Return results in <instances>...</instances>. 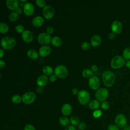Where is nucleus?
Returning <instances> with one entry per match:
<instances>
[{
  "label": "nucleus",
  "instance_id": "obj_6",
  "mask_svg": "<svg viewBox=\"0 0 130 130\" xmlns=\"http://www.w3.org/2000/svg\"><path fill=\"white\" fill-rule=\"evenodd\" d=\"M108 91L106 88H101L98 89L95 93L96 99L101 102L105 101L108 96Z\"/></svg>",
  "mask_w": 130,
  "mask_h": 130
},
{
  "label": "nucleus",
  "instance_id": "obj_9",
  "mask_svg": "<svg viewBox=\"0 0 130 130\" xmlns=\"http://www.w3.org/2000/svg\"><path fill=\"white\" fill-rule=\"evenodd\" d=\"M38 41L42 45H47L51 41L50 35L47 33L42 32L38 36Z\"/></svg>",
  "mask_w": 130,
  "mask_h": 130
},
{
  "label": "nucleus",
  "instance_id": "obj_24",
  "mask_svg": "<svg viewBox=\"0 0 130 130\" xmlns=\"http://www.w3.org/2000/svg\"><path fill=\"white\" fill-rule=\"evenodd\" d=\"M43 73L46 75H52L53 70L51 67L49 66H46L43 67L42 69Z\"/></svg>",
  "mask_w": 130,
  "mask_h": 130
},
{
  "label": "nucleus",
  "instance_id": "obj_41",
  "mask_svg": "<svg viewBox=\"0 0 130 130\" xmlns=\"http://www.w3.org/2000/svg\"><path fill=\"white\" fill-rule=\"evenodd\" d=\"M46 32L49 35H50V34H52L53 32V27H51V26L48 27L47 28V29H46Z\"/></svg>",
  "mask_w": 130,
  "mask_h": 130
},
{
  "label": "nucleus",
  "instance_id": "obj_39",
  "mask_svg": "<svg viewBox=\"0 0 130 130\" xmlns=\"http://www.w3.org/2000/svg\"><path fill=\"white\" fill-rule=\"evenodd\" d=\"M57 76L55 74H52L49 77V81L51 82H55L57 79Z\"/></svg>",
  "mask_w": 130,
  "mask_h": 130
},
{
  "label": "nucleus",
  "instance_id": "obj_25",
  "mask_svg": "<svg viewBox=\"0 0 130 130\" xmlns=\"http://www.w3.org/2000/svg\"><path fill=\"white\" fill-rule=\"evenodd\" d=\"M59 123L62 126H68L69 125V119L65 116H61L59 119Z\"/></svg>",
  "mask_w": 130,
  "mask_h": 130
},
{
  "label": "nucleus",
  "instance_id": "obj_37",
  "mask_svg": "<svg viewBox=\"0 0 130 130\" xmlns=\"http://www.w3.org/2000/svg\"><path fill=\"white\" fill-rule=\"evenodd\" d=\"M108 130H119V127H118L116 125L113 124H111L108 126Z\"/></svg>",
  "mask_w": 130,
  "mask_h": 130
},
{
  "label": "nucleus",
  "instance_id": "obj_38",
  "mask_svg": "<svg viewBox=\"0 0 130 130\" xmlns=\"http://www.w3.org/2000/svg\"><path fill=\"white\" fill-rule=\"evenodd\" d=\"M24 130H36V129L34 126H32L31 124H27L25 126Z\"/></svg>",
  "mask_w": 130,
  "mask_h": 130
},
{
  "label": "nucleus",
  "instance_id": "obj_42",
  "mask_svg": "<svg viewBox=\"0 0 130 130\" xmlns=\"http://www.w3.org/2000/svg\"><path fill=\"white\" fill-rule=\"evenodd\" d=\"M64 130H76V128L73 125H69L66 127Z\"/></svg>",
  "mask_w": 130,
  "mask_h": 130
},
{
  "label": "nucleus",
  "instance_id": "obj_18",
  "mask_svg": "<svg viewBox=\"0 0 130 130\" xmlns=\"http://www.w3.org/2000/svg\"><path fill=\"white\" fill-rule=\"evenodd\" d=\"M44 20L42 17L40 16H37L34 17L32 20V24L36 27L42 26L44 23Z\"/></svg>",
  "mask_w": 130,
  "mask_h": 130
},
{
  "label": "nucleus",
  "instance_id": "obj_19",
  "mask_svg": "<svg viewBox=\"0 0 130 130\" xmlns=\"http://www.w3.org/2000/svg\"><path fill=\"white\" fill-rule=\"evenodd\" d=\"M101 41V37L98 35H95L90 39V44L93 47H97L100 45Z\"/></svg>",
  "mask_w": 130,
  "mask_h": 130
},
{
  "label": "nucleus",
  "instance_id": "obj_15",
  "mask_svg": "<svg viewBox=\"0 0 130 130\" xmlns=\"http://www.w3.org/2000/svg\"><path fill=\"white\" fill-rule=\"evenodd\" d=\"M19 1L17 0H7L6 1L7 7L10 10H16L19 8Z\"/></svg>",
  "mask_w": 130,
  "mask_h": 130
},
{
  "label": "nucleus",
  "instance_id": "obj_43",
  "mask_svg": "<svg viewBox=\"0 0 130 130\" xmlns=\"http://www.w3.org/2000/svg\"><path fill=\"white\" fill-rule=\"evenodd\" d=\"M72 92L73 94H75V95H78V94L79 93V91H78V89L77 88H74L72 89Z\"/></svg>",
  "mask_w": 130,
  "mask_h": 130
},
{
  "label": "nucleus",
  "instance_id": "obj_10",
  "mask_svg": "<svg viewBox=\"0 0 130 130\" xmlns=\"http://www.w3.org/2000/svg\"><path fill=\"white\" fill-rule=\"evenodd\" d=\"M54 15V10L51 6H46L43 9V15L46 19H51Z\"/></svg>",
  "mask_w": 130,
  "mask_h": 130
},
{
  "label": "nucleus",
  "instance_id": "obj_21",
  "mask_svg": "<svg viewBox=\"0 0 130 130\" xmlns=\"http://www.w3.org/2000/svg\"><path fill=\"white\" fill-rule=\"evenodd\" d=\"M27 56L32 59H36L39 57L38 53L34 49H29L27 52Z\"/></svg>",
  "mask_w": 130,
  "mask_h": 130
},
{
  "label": "nucleus",
  "instance_id": "obj_49",
  "mask_svg": "<svg viewBox=\"0 0 130 130\" xmlns=\"http://www.w3.org/2000/svg\"><path fill=\"white\" fill-rule=\"evenodd\" d=\"M122 130H130V125H126L122 128Z\"/></svg>",
  "mask_w": 130,
  "mask_h": 130
},
{
  "label": "nucleus",
  "instance_id": "obj_23",
  "mask_svg": "<svg viewBox=\"0 0 130 130\" xmlns=\"http://www.w3.org/2000/svg\"><path fill=\"white\" fill-rule=\"evenodd\" d=\"M88 107L92 110H96L100 107V103L98 100H93L89 102Z\"/></svg>",
  "mask_w": 130,
  "mask_h": 130
},
{
  "label": "nucleus",
  "instance_id": "obj_48",
  "mask_svg": "<svg viewBox=\"0 0 130 130\" xmlns=\"http://www.w3.org/2000/svg\"><path fill=\"white\" fill-rule=\"evenodd\" d=\"M125 66L127 68H128V69H130V60L126 61L125 62Z\"/></svg>",
  "mask_w": 130,
  "mask_h": 130
},
{
  "label": "nucleus",
  "instance_id": "obj_22",
  "mask_svg": "<svg viewBox=\"0 0 130 130\" xmlns=\"http://www.w3.org/2000/svg\"><path fill=\"white\" fill-rule=\"evenodd\" d=\"M51 42L53 46L55 47H59L61 45L62 40L59 37L54 36L51 39Z\"/></svg>",
  "mask_w": 130,
  "mask_h": 130
},
{
  "label": "nucleus",
  "instance_id": "obj_47",
  "mask_svg": "<svg viewBox=\"0 0 130 130\" xmlns=\"http://www.w3.org/2000/svg\"><path fill=\"white\" fill-rule=\"evenodd\" d=\"M16 12L18 14H20L22 13V10L21 9V8H18L16 10Z\"/></svg>",
  "mask_w": 130,
  "mask_h": 130
},
{
  "label": "nucleus",
  "instance_id": "obj_7",
  "mask_svg": "<svg viewBox=\"0 0 130 130\" xmlns=\"http://www.w3.org/2000/svg\"><path fill=\"white\" fill-rule=\"evenodd\" d=\"M115 125L119 128H123L127 125V119L125 116L121 113L116 115L115 118Z\"/></svg>",
  "mask_w": 130,
  "mask_h": 130
},
{
  "label": "nucleus",
  "instance_id": "obj_12",
  "mask_svg": "<svg viewBox=\"0 0 130 130\" xmlns=\"http://www.w3.org/2000/svg\"><path fill=\"white\" fill-rule=\"evenodd\" d=\"M121 23L118 20L114 21L111 24V30L112 32L115 34H119L122 31Z\"/></svg>",
  "mask_w": 130,
  "mask_h": 130
},
{
  "label": "nucleus",
  "instance_id": "obj_29",
  "mask_svg": "<svg viewBox=\"0 0 130 130\" xmlns=\"http://www.w3.org/2000/svg\"><path fill=\"white\" fill-rule=\"evenodd\" d=\"M70 122L72 123V124H73V125H78L79 124V122H80L79 118L77 116L75 115L72 116L70 117Z\"/></svg>",
  "mask_w": 130,
  "mask_h": 130
},
{
  "label": "nucleus",
  "instance_id": "obj_34",
  "mask_svg": "<svg viewBox=\"0 0 130 130\" xmlns=\"http://www.w3.org/2000/svg\"><path fill=\"white\" fill-rule=\"evenodd\" d=\"M81 48L84 50H88L90 48V44L87 42H84L81 44Z\"/></svg>",
  "mask_w": 130,
  "mask_h": 130
},
{
  "label": "nucleus",
  "instance_id": "obj_2",
  "mask_svg": "<svg viewBox=\"0 0 130 130\" xmlns=\"http://www.w3.org/2000/svg\"><path fill=\"white\" fill-rule=\"evenodd\" d=\"M16 40L11 36H6L1 39V46L5 50L12 48L16 45Z\"/></svg>",
  "mask_w": 130,
  "mask_h": 130
},
{
  "label": "nucleus",
  "instance_id": "obj_32",
  "mask_svg": "<svg viewBox=\"0 0 130 130\" xmlns=\"http://www.w3.org/2000/svg\"><path fill=\"white\" fill-rule=\"evenodd\" d=\"M36 5L40 8H44L46 6V2L44 0H36L35 1Z\"/></svg>",
  "mask_w": 130,
  "mask_h": 130
},
{
  "label": "nucleus",
  "instance_id": "obj_27",
  "mask_svg": "<svg viewBox=\"0 0 130 130\" xmlns=\"http://www.w3.org/2000/svg\"><path fill=\"white\" fill-rule=\"evenodd\" d=\"M9 30L8 25L4 22L0 23V32L2 34H6Z\"/></svg>",
  "mask_w": 130,
  "mask_h": 130
},
{
  "label": "nucleus",
  "instance_id": "obj_50",
  "mask_svg": "<svg viewBox=\"0 0 130 130\" xmlns=\"http://www.w3.org/2000/svg\"><path fill=\"white\" fill-rule=\"evenodd\" d=\"M4 51L3 49H0V55H1L0 58H2L4 56Z\"/></svg>",
  "mask_w": 130,
  "mask_h": 130
},
{
  "label": "nucleus",
  "instance_id": "obj_17",
  "mask_svg": "<svg viewBox=\"0 0 130 130\" xmlns=\"http://www.w3.org/2000/svg\"><path fill=\"white\" fill-rule=\"evenodd\" d=\"M48 81V77L45 75H42L38 77L37 79V84L39 87H43L47 84Z\"/></svg>",
  "mask_w": 130,
  "mask_h": 130
},
{
  "label": "nucleus",
  "instance_id": "obj_1",
  "mask_svg": "<svg viewBox=\"0 0 130 130\" xmlns=\"http://www.w3.org/2000/svg\"><path fill=\"white\" fill-rule=\"evenodd\" d=\"M102 80L106 86L111 87L114 83L115 80V75L112 71H104L102 75Z\"/></svg>",
  "mask_w": 130,
  "mask_h": 130
},
{
  "label": "nucleus",
  "instance_id": "obj_51",
  "mask_svg": "<svg viewBox=\"0 0 130 130\" xmlns=\"http://www.w3.org/2000/svg\"><path fill=\"white\" fill-rule=\"evenodd\" d=\"M20 2H22V3H26V0H24V1L20 0Z\"/></svg>",
  "mask_w": 130,
  "mask_h": 130
},
{
  "label": "nucleus",
  "instance_id": "obj_11",
  "mask_svg": "<svg viewBox=\"0 0 130 130\" xmlns=\"http://www.w3.org/2000/svg\"><path fill=\"white\" fill-rule=\"evenodd\" d=\"M88 85L91 89L93 90L98 89L100 85L99 79L96 76H92L88 80Z\"/></svg>",
  "mask_w": 130,
  "mask_h": 130
},
{
  "label": "nucleus",
  "instance_id": "obj_16",
  "mask_svg": "<svg viewBox=\"0 0 130 130\" xmlns=\"http://www.w3.org/2000/svg\"><path fill=\"white\" fill-rule=\"evenodd\" d=\"M21 37H22L23 40L26 43L31 42L32 41L33 38H34L32 33L28 30H24L22 33Z\"/></svg>",
  "mask_w": 130,
  "mask_h": 130
},
{
  "label": "nucleus",
  "instance_id": "obj_35",
  "mask_svg": "<svg viewBox=\"0 0 130 130\" xmlns=\"http://www.w3.org/2000/svg\"><path fill=\"white\" fill-rule=\"evenodd\" d=\"M16 30L18 33H22L24 31V26L21 24H18L15 27Z\"/></svg>",
  "mask_w": 130,
  "mask_h": 130
},
{
  "label": "nucleus",
  "instance_id": "obj_44",
  "mask_svg": "<svg viewBox=\"0 0 130 130\" xmlns=\"http://www.w3.org/2000/svg\"><path fill=\"white\" fill-rule=\"evenodd\" d=\"M91 71L92 72H96L98 71V67L96 66V65H93L91 68Z\"/></svg>",
  "mask_w": 130,
  "mask_h": 130
},
{
  "label": "nucleus",
  "instance_id": "obj_30",
  "mask_svg": "<svg viewBox=\"0 0 130 130\" xmlns=\"http://www.w3.org/2000/svg\"><path fill=\"white\" fill-rule=\"evenodd\" d=\"M9 19L11 21L15 22L19 18V14H18L16 12H12L9 15Z\"/></svg>",
  "mask_w": 130,
  "mask_h": 130
},
{
  "label": "nucleus",
  "instance_id": "obj_14",
  "mask_svg": "<svg viewBox=\"0 0 130 130\" xmlns=\"http://www.w3.org/2000/svg\"><path fill=\"white\" fill-rule=\"evenodd\" d=\"M51 47L47 45H44L41 46L39 50V55L42 57L47 56L51 53Z\"/></svg>",
  "mask_w": 130,
  "mask_h": 130
},
{
  "label": "nucleus",
  "instance_id": "obj_46",
  "mask_svg": "<svg viewBox=\"0 0 130 130\" xmlns=\"http://www.w3.org/2000/svg\"><path fill=\"white\" fill-rule=\"evenodd\" d=\"M115 34H114L113 32H111L109 35V38L111 40L115 38Z\"/></svg>",
  "mask_w": 130,
  "mask_h": 130
},
{
  "label": "nucleus",
  "instance_id": "obj_26",
  "mask_svg": "<svg viewBox=\"0 0 130 130\" xmlns=\"http://www.w3.org/2000/svg\"><path fill=\"white\" fill-rule=\"evenodd\" d=\"M82 75L84 78H90V77L93 76V72L89 69H86L84 70L82 72Z\"/></svg>",
  "mask_w": 130,
  "mask_h": 130
},
{
  "label": "nucleus",
  "instance_id": "obj_8",
  "mask_svg": "<svg viewBox=\"0 0 130 130\" xmlns=\"http://www.w3.org/2000/svg\"><path fill=\"white\" fill-rule=\"evenodd\" d=\"M36 94L31 91L25 93L22 96V101L25 104L28 105L33 103L36 99Z\"/></svg>",
  "mask_w": 130,
  "mask_h": 130
},
{
  "label": "nucleus",
  "instance_id": "obj_40",
  "mask_svg": "<svg viewBox=\"0 0 130 130\" xmlns=\"http://www.w3.org/2000/svg\"><path fill=\"white\" fill-rule=\"evenodd\" d=\"M78 127L80 130H84L86 128V124L84 122H81L79 124Z\"/></svg>",
  "mask_w": 130,
  "mask_h": 130
},
{
  "label": "nucleus",
  "instance_id": "obj_31",
  "mask_svg": "<svg viewBox=\"0 0 130 130\" xmlns=\"http://www.w3.org/2000/svg\"><path fill=\"white\" fill-rule=\"evenodd\" d=\"M22 101V97L19 95H15L12 98V101L15 104H19Z\"/></svg>",
  "mask_w": 130,
  "mask_h": 130
},
{
  "label": "nucleus",
  "instance_id": "obj_33",
  "mask_svg": "<svg viewBox=\"0 0 130 130\" xmlns=\"http://www.w3.org/2000/svg\"><path fill=\"white\" fill-rule=\"evenodd\" d=\"M110 105L108 102L106 101H103L102 102L101 104V108L102 109L104 110H107L109 108Z\"/></svg>",
  "mask_w": 130,
  "mask_h": 130
},
{
  "label": "nucleus",
  "instance_id": "obj_4",
  "mask_svg": "<svg viewBox=\"0 0 130 130\" xmlns=\"http://www.w3.org/2000/svg\"><path fill=\"white\" fill-rule=\"evenodd\" d=\"M125 63L124 59L120 55L113 57L111 61V67L114 69H118L122 67Z\"/></svg>",
  "mask_w": 130,
  "mask_h": 130
},
{
  "label": "nucleus",
  "instance_id": "obj_45",
  "mask_svg": "<svg viewBox=\"0 0 130 130\" xmlns=\"http://www.w3.org/2000/svg\"><path fill=\"white\" fill-rule=\"evenodd\" d=\"M5 66V61L1 59L0 60V68H3Z\"/></svg>",
  "mask_w": 130,
  "mask_h": 130
},
{
  "label": "nucleus",
  "instance_id": "obj_13",
  "mask_svg": "<svg viewBox=\"0 0 130 130\" xmlns=\"http://www.w3.org/2000/svg\"><path fill=\"white\" fill-rule=\"evenodd\" d=\"M35 8L34 5L30 3H26L24 4L23 12L27 16H31L34 12Z\"/></svg>",
  "mask_w": 130,
  "mask_h": 130
},
{
  "label": "nucleus",
  "instance_id": "obj_3",
  "mask_svg": "<svg viewBox=\"0 0 130 130\" xmlns=\"http://www.w3.org/2000/svg\"><path fill=\"white\" fill-rule=\"evenodd\" d=\"M54 74L59 78H66L68 75V70L66 67L63 65H58L54 69Z\"/></svg>",
  "mask_w": 130,
  "mask_h": 130
},
{
  "label": "nucleus",
  "instance_id": "obj_36",
  "mask_svg": "<svg viewBox=\"0 0 130 130\" xmlns=\"http://www.w3.org/2000/svg\"><path fill=\"white\" fill-rule=\"evenodd\" d=\"M102 114V112L100 110H96L93 113V116L94 118H99Z\"/></svg>",
  "mask_w": 130,
  "mask_h": 130
},
{
  "label": "nucleus",
  "instance_id": "obj_28",
  "mask_svg": "<svg viewBox=\"0 0 130 130\" xmlns=\"http://www.w3.org/2000/svg\"><path fill=\"white\" fill-rule=\"evenodd\" d=\"M122 57L127 60H130V48H125L122 53Z\"/></svg>",
  "mask_w": 130,
  "mask_h": 130
},
{
  "label": "nucleus",
  "instance_id": "obj_5",
  "mask_svg": "<svg viewBox=\"0 0 130 130\" xmlns=\"http://www.w3.org/2000/svg\"><path fill=\"white\" fill-rule=\"evenodd\" d=\"M79 102L83 105L87 104L90 100L89 93L85 90H82L79 91L77 95Z\"/></svg>",
  "mask_w": 130,
  "mask_h": 130
},
{
  "label": "nucleus",
  "instance_id": "obj_20",
  "mask_svg": "<svg viewBox=\"0 0 130 130\" xmlns=\"http://www.w3.org/2000/svg\"><path fill=\"white\" fill-rule=\"evenodd\" d=\"M61 110L63 115L64 116H68L71 113L72 111V108L70 104H65L62 106Z\"/></svg>",
  "mask_w": 130,
  "mask_h": 130
}]
</instances>
